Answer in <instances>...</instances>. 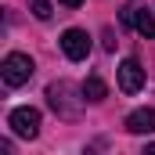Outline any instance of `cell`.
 <instances>
[{
  "instance_id": "1",
  "label": "cell",
  "mask_w": 155,
  "mask_h": 155,
  "mask_svg": "<svg viewBox=\"0 0 155 155\" xmlns=\"http://www.w3.org/2000/svg\"><path fill=\"white\" fill-rule=\"evenodd\" d=\"M0 76H4L7 87H22V83H29V79H33V58L22 54V51H11V54L4 58V65H0Z\"/></svg>"
},
{
  "instance_id": "2",
  "label": "cell",
  "mask_w": 155,
  "mask_h": 155,
  "mask_svg": "<svg viewBox=\"0 0 155 155\" xmlns=\"http://www.w3.org/2000/svg\"><path fill=\"white\" fill-rule=\"evenodd\" d=\"M7 126H11L18 137H29V141H33L40 134V112L29 108V105H22V108H15V112L7 116Z\"/></svg>"
},
{
  "instance_id": "3",
  "label": "cell",
  "mask_w": 155,
  "mask_h": 155,
  "mask_svg": "<svg viewBox=\"0 0 155 155\" xmlns=\"http://www.w3.org/2000/svg\"><path fill=\"white\" fill-rule=\"evenodd\" d=\"M123 22H126L130 29H137L144 40H155V15L148 11V7H141V4H126Z\"/></svg>"
},
{
  "instance_id": "4",
  "label": "cell",
  "mask_w": 155,
  "mask_h": 155,
  "mask_svg": "<svg viewBox=\"0 0 155 155\" xmlns=\"http://www.w3.org/2000/svg\"><path fill=\"white\" fill-rule=\"evenodd\" d=\"M61 51H65L69 61H83V58L90 54V36H87V29H65V33H61Z\"/></svg>"
},
{
  "instance_id": "5",
  "label": "cell",
  "mask_w": 155,
  "mask_h": 155,
  "mask_svg": "<svg viewBox=\"0 0 155 155\" xmlns=\"http://www.w3.org/2000/svg\"><path fill=\"white\" fill-rule=\"evenodd\" d=\"M69 94H72V87H69L65 79L47 87V101H51V108H54L58 116H65V119H72V116L79 112V105H69Z\"/></svg>"
},
{
  "instance_id": "6",
  "label": "cell",
  "mask_w": 155,
  "mask_h": 155,
  "mask_svg": "<svg viewBox=\"0 0 155 155\" xmlns=\"http://www.w3.org/2000/svg\"><path fill=\"white\" fill-rule=\"evenodd\" d=\"M119 87H123L126 94H137V90L144 87V69H141L137 58H126V61L119 65Z\"/></svg>"
},
{
  "instance_id": "7",
  "label": "cell",
  "mask_w": 155,
  "mask_h": 155,
  "mask_svg": "<svg viewBox=\"0 0 155 155\" xmlns=\"http://www.w3.org/2000/svg\"><path fill=\"white\" fill-rule=\"evenodd\" d=\"M126 130L130 134H155V108H137L126 116Z\"/></svg>"
},
{
  "instance_id": "8",
  "label": "cell",
  "mask_w": 155,
  "mask_h": 155,
  "mask_svg": "<svg viewBox=\"0 0 155 155\" xmlns=\"http://www.w3.org/2000/svg\"><path fill=\"white\" fill-rule=\"evenodd\" d=\"M79 90H83V97H87V101H105V97H108V87H105V79H97V76H90L83 87H79Z\"/></svg>"
},
{
  "instance_id": "9",
  "label": "cell",
  "mask_w": 155,
  "mask_h": 155,
  "mask_svg": "<svg viewBox=\"0 0 155 155\" xmlns=\"http://www.w3.org/2000/svg\"><path fill=\"white\" fill-rule=\"evenodd\" d=\"M29 11H33V15H36L40 22H47V18H51V11H54V7H51V0H29Z\"/></svg>"
},
{
  "instance_id": "10",
  "label": "cell",
  "mask_w": 155,
  "mask_h": 155,
  "mask_svg": "<svg viewBox=\"0 0 155 155\" xmlns=\"http://www.w3.org/2000/svg\"><path fill=\"white\" fill-rule=\"evenodd\" d=\"M58 4H65V7H79L83 0H58Z\"/></svg>"
}]
</instances>
